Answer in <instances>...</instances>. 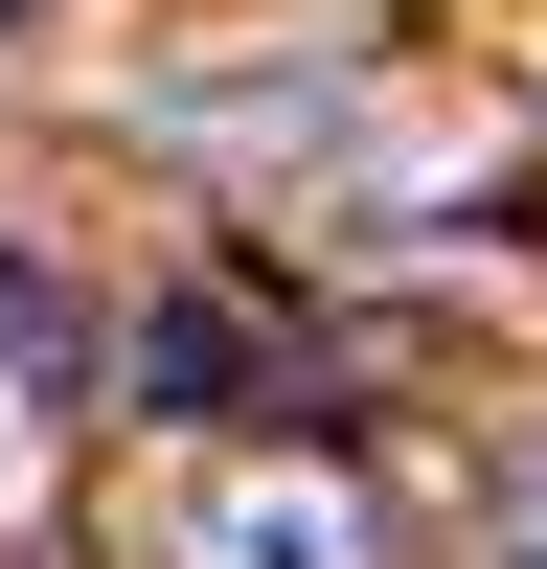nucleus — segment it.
<instances>
[{
	"instance_id": "1",
	"label": "nucleus",
	"mask_w": 547,
	"mask_h": 569,
	"mask_svg": "<svg viewBox=\"0 0 547 569\" xmlns=\"http://www.w3.org/2000/svg\"><path fill=\"white\" fill-rule=\"evenodd\" d=\"M182 569H365V501H342V479H297V456H251V479L182 501Z\"/></svg>"
},
{
	"instance_id": "2",
	"label": "nucleus",
	"mask_w": 547,
	"mask_h": 569,
	"mask_svg": "<svg viewBox=\"0 0 547 569\" xmlns=\"http://www.w3.org/2000/svg\"><path fill=\"white\" fill-rule=\"evenodd\" d=\"M46 365H69V297H46V273H0V388H46Z\"/></svg>"
}]
</instances>
